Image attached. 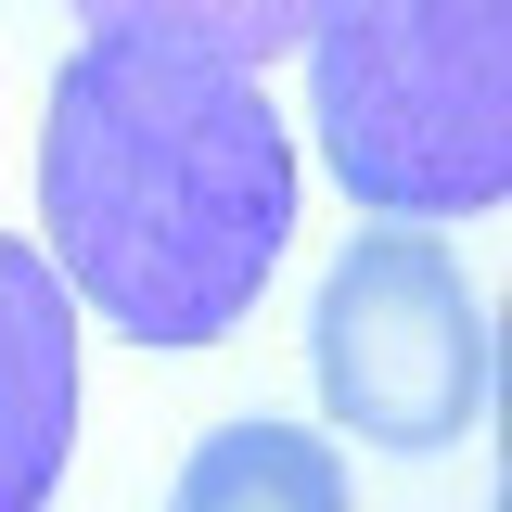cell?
<instances>
[{"instance_id":"cell-2","label":"cell","mask_w":512,"mask_h":512,"mask_svg":"<svg viewBox=\"0 0 512 512\" xmlns=\"http://www.w3.org/2000/svg\"><path fill=\"white\" fill-rule=\"evenodd\" d=\"M308 116L372 218H487L512 192V0H308Z\"/></svg>"},{"instance_id":"cell-6","label":"cell","mask_w":512,"mask_h":512,"mask_svg":"<svg viewBox=\"0 0 512 512\" xmlns=\"http://www.w3.org/2000/svg\"><path fill=\"white\" fill-rule=\"evenodd\" d=\"M90 39H180L218 64H269L308 39V0H77Z\"/></svg>"},{"instance_id":"cell-5","label":"cell","mask_w":512,"mask_h":512,"mask_svg":"<svg viewBox=\"0 0 512 512\" xmlns=\"http://www.w3.org/2000/svg\"><path fill=\"white\" fill-rule=\"evenodd\" d=\"M167 512H346V461L308 423H218L180 461Z\"/></svg>"},{"instance_id":"cell-4","label":"cell","mask_w":512,"mask_h":512,"mask_svg":"<svg viewBox=\"0 0 512 512\" xmlns=\"http://www.w3.org/2000/svg\"><path fill=\"white\" fill-rule=\"evenodd\" d=\"M77 448V295L39 244L0 231V512H52Z\"/></svg>"},{"instance_id":"cell-1","label":"cell","mask_w":512,"mask_h":512,"mask_svg":"<svg viewBox=\"0 0 512 512\" xmlns=\"http://www.w3.org/2000/svg\"><path fill=\"white\" fill-rule=\"evenodd\" d=\"M39 218L64 295H90L128 346H218L295 244V141L256 64L90 39L52 77Z\"/></svg>"},{"instance_id":"cell-3","label":"cell","mask_w":512,"mask_h":512,"mask_svg":"<svg viewBox=\"0 0 512 512\" xmlns=\"http://www.w3.org/2000/svg\"><path fill=\"white\" fill-rule=\"evenodd\" d=\"M308 372L333 436L359 448H461L487 423V295L461 282V256L410 218H372L346 231V256L320 269V308H308Z\"/></svg>"}]
</instances>
